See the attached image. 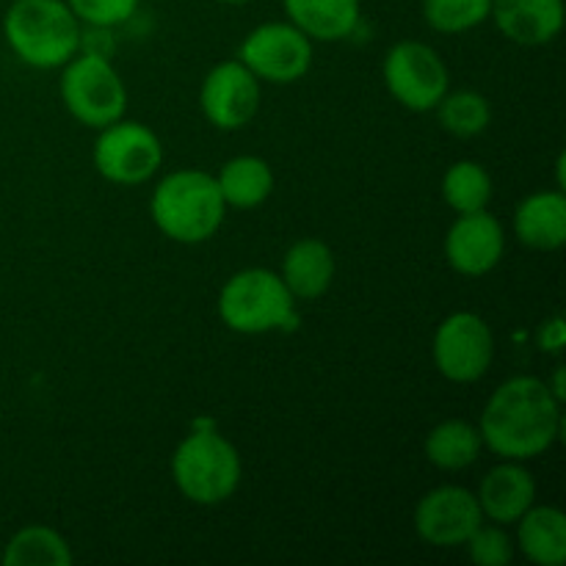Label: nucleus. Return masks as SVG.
Listing matches in <instances>:
<instances>
[{
    "label": "nucleus",
    "mask_w": 566,
    "mask_h": 566,
    "mask_svg": "<svg viewBox=\"0 0 566 566\" xmlns=\"http://www.w3.org/2000/svg\"><path fill=\"white\" fill-rule=\"evenodd\" d=\"M205 119L219 130H241L260 111V81L243 61H221L199 92Z\"/></svg>",
    "instance_id": "9b49d317"
},
{
    "label": "nucleus",
    "mask_w": 566,
    "mask_h": 566,
    "mask_svg": "<svg viewBox=\"0 0 566 566\" xmlns=\"http://www.w3.org/2000/svg\"><path fill=\"white\" fill-rule=\"evenodd\" d=\"M434 365L446 379L470 385L486 376L495 359V337L490 324L475 313H453L437 326Z\"/></svg>",
    "instance_id": "6e6552de"
},
{
    "label": "nucleus",
    "mask_w": 566,
    "mask_h": 566,
    "mask_svg": "<svg viewBox=\"0 0 566 566\" xmlns=\"http://www.w3.org/2000/svg\"><path fill=\"white\" fill-rule=\"evenodd\" d=\"M464 547H468L470 558L481 566H506L512 564L514 558L512 539H509V534L497 523L495 525L481 523L479 528L473 531V536L464 542Z\"/></svg>",
    "instance_id": "a878e982"
},
{
    "label": "nucleus",
    "mask_w": 566,
    "mask_h": 566,
    "mask_svg": "<svg viewBox=\"0 0 566 566\" xmlns=\"http://www.w3.org/2000/svg\"><path fill=\"white\" fill-rule=\"evenodd\" d=\"M506 235L501 221L486 210L459 213L446 235V260L464 276H484L501 263Z\"/></svg>",
    "instance_id": "ddd939ff"
},
{
    "label": "nucleus",
    "mask_w": 566,
    "mask_h": 566,
    "mask_svg": "<svg viewBox=\"0 0 566 566\" xmlns=\"http://www.w3.org/2000/svg\"><path fill=\"white\" fill-rule=\"evenodd\" d=\"M481 523L479 497L462 486H437L415 509V531L434 547H464Z\"/></svg>",
    "instance_id": "f8f14e48"
},
{
    "label": "nucleus",
    "mask_w": 566,
    "mask_h": 566,
    "mask_svg": "<svg viewBox=\"0 0 566 566\" xmlns=\"http://www.w3.org/2000/svg\"><path fill=\"white\" fill-rule=\"evenodd\" d=\"M437 116L451 136L473 138L490 127L492 108L479 92H453L437 103Z\"/></svg>",
    "instance_id": "b1692460"
},
{
    "label": "nucleus",
    "mask_w": 566,
    "mask_h": 566,
    "mask_svg": "<svg viewBox=\"0 0 566 566\" xmlns=\"http://www.w3.org/2000/svg\"><path fill=\"white\" fill-rule=\"evenodd\" d=\"M385 83L409 111H434L448 94V70L440 53L423 42H398L385 55Z\"/></svg>",
    "instance_id": "1a4fd4ad"
},
{
    "label": "nucleus",
    "mask_w": 566,
    "mask_h": 566,
    "mask_svg": "<svg viewBox=\"0 0 566 566\" xmlns=\"http://www.w3.org/2000/svg\"><path fill=\"white\" fill-rule=\"evenodd\" d=\"M221 3H230V6H241V3H249V0H221Z\"/></svg>",
    "instance_id": "c756f323"
},
{
    "label": "nucleus",
    "mask_w": 566,
    "mask_h": 566,
    "mask_svg": "<svg viewBox=\"0 0 566 566\" xmlns=\"http://www.w3.org/2000/svg\"><path fill=\"white\" fill-rule=\"evenodd\" d=\"M293 25L318 42H340L359 22V0H282Z\"/></svg>",
    "instance_id": "a211bd4d"
},
{
    "label": "nucleus",
    "mask_w": 566,
    "mask_h": 566,
    "mask_svg": "<svg viewBox=\"0 0 566 566\" xmlns=\"http://www.w3.org/2000/svg\"><path fill=\"white\" fill-rule=\"evenodd\" d=\"M219 315L238 335L296 329V298L269 269L238 271L219 293Z\"/></svg>",
    "instance_id": "39448f33"
},
{
    "label": "nucleus",
    "mask_w": 566,
    "mask_h": 566,
    "mask_svg": "<svg viewBox=\"0 0 566 566\" xmlns=\"http://www.w3.org/2000/svg\"><path fill=\"white\" fill-rule=\"evenodd\" d=\"M61 99L81 125L103 130L125 116L127 88L108 59L75 53L64 64Z\"/></svg>",
    "instance_id": "423d86ee"
},
{
    "label": "nucleus",
    "mask_w": 566,
    "mask_h": 566,
    "mask_svg": "<svg viewBox=\"0 0 566 566\" xmlns=\"http://www.w3.org/2000/svg\"><path fill=\"white\" fill-rule=\"evenodd\" d=\"M492 0H423V17L434 31L462 33L490 17Z\"/></svg>",
    "instance_id": "393cba45"
},
{
    "label": "nucleus",
    "mask_w": 566,
    "mask_h": 566,
    "mask_svg": "<svg viewBox=\"0 0 566 566\" xmlns=\"http://www.w3.org/2000/svg\"><path fill=\"white\" fill-rule=\"evenodd\" d=\"M66 6L83 25L116 28L136 14L138 0H66Z\"/></svg>",
    "instance_id": "bb28decb"
},
{
    "label": "nucleus",
    "mask_w": 566,
    "mask_h": 566,
    "mask_svg": "<svg viewBox=\"0 0 566 566\" xmlns=\"http://www.w3.org/2000/svg\"><path fill=\"white\" fill-rule=\"evenodd\" d=\"M484 440L468 420H446L426 437V457L440 470H464L479 459Z\"/></svg>",
    "instance_id": "412c9836"
},
{
    "label": "nucleus",
    "mask_w": 566,
    "mask_h": 566,
    "mask_svg": "<svg viewBox=\"0 0 566 566\" xmlns=\"http://www.w3.org/2000/svg\"><path fill=\"white\" fill-rule=\"evenodd\" d=\"M171 475L182 495L197 506H219L241 486V457L227 437L213 429H197L177 446Z\"/></svg>",
    "instance_id": "20e7f679"
},
{
    "label": "nucleus",
    "mask_w": 566,
    "mask_h": 566,
    "mask_svg": "<svg viewBox=\"0 0 566 566\" xmlns=\"http://www.w3.org/2000/svg\"><path fill=\"white\" fill-rule=\"evenodd\" d=\"M216 182H219V191L224 197L227 208L249 210L258 208V205H263L271 197V191H274V171H271V166L263 158L241 155V158H232L221 166Z\"/></svg>",
    "instance_id": "aec40b11"
},
{
    "label": "nucleus",
    "mask_w": 566,
    "mask_h": 566,
    "mask_svg": "<svg viewBox=\"0 0 566 566\" xmlns=\"http://www.w3.org/2000/svg\"><path fill=\"white\" fill-rule=\"evenodd\" d=\"M479 431L484 446L497 457L512 462L536 459L562 434V401L547 381L517 376L492 392Z\"/></svg>",
    "instance_id": "f257e3e1"
},
{
    "label": "nucleus",
    "mask_w": 566,
    "mask_h": 566,
    "mask_svg": "<svg viewBox=\"0 0 566 566\" xmlns=\"http://www.w3.org/2000/svg\"><path fill=\"white\" fill-rule=\"evenodd\" d=\"M164 164L158 136L142 122L116 119L94 142V169L116 186H142Z\"/></svg>",
    "instance_id": "0eeeda50"
},
{
    "label": "nucleus",
    "mask_w": 566,
    "mask_h": 566,
    "mask_svg": "<svg viewBox=\"0 0 566 566\" xmlns=\"http://www.w3.org/2000/svg\"><path fill=\"white\" fill-rule=\"evenodd\" d=\"M238 61H243L258 81L296 83L313 64V42L293 22H265L243 39Z\"/></svg>",
    "instance_id": "9d476101"
},
{
    "label": "nucleus",
    "mask_w": 566,
    "mask_h": 566,
    "mask_svg": "<svg viewBox=\"0 0 566 566\" xmlns=\"http://www.w3.org/2000/svg\"><path fill=\"white\" fill-rule=\"evenodd\" d=\"M520 523V547L525 558L539 566L566 562V517L556 506H531Z\"/></svg>",
    "instance_id": "6ab92c4d"
},
{
    "label": "nucleus",
    "mask_w": 566,
    "mask_h": 566,
    "mask_svg": "<svg viewBox=\"0 0 566 566\" xmlns=\"http://www.w3.org/2000/svg\"><path fill=\"white\" fill-rule=\"evenodd\" d=\"M564 343H566L564 321L558 318V315H556V318L545 321V326L539 329V348H542V352L558 354L564 348Z\"/></svg>",
    "instance_id": "c85d7f7f"
},
{
    "label": "nucleus",
    "mask_w": 566,
    "mask_h": 566,
    "mask_svg": "<svg viewBox=\"0 0 566 566\" xmlns=\"http://www.w3.org/2000/svg\"><path fill=\"white\" fill-rule=\"evenodd\" d=\"M6 566H70L72 551L59 531L48 525H28L17 531L3 551Z\"/></svg>",
    "instance_id": "4be33fe9"
},
{
    "label": "nucleus",
    "mask_w": 566,
    "mask_h": 566,
    "mask_svg": "<svg viewBox=\"0 0 566 566\" xmlns=\"http://www.w3.org/2000/svg\"><path fill=\"white\" fill-rule=\"evenodd\" d=\"M514 235L531 249L553 252L566 243V197L562 191H536L517 205Z\"/></svg>",
    "instance_id": "dca6fc26"
},
{
    "label": "nucleus",
    "mask_w": 566,
    "mask_h": 566,
    "mask_svg": "<svg viewBox=\"0 0 566 566\" xmlns=\"http://www.w3.org/2000/svg\"><path fill=\"white\" fill-rule=\"evenodd\" d=\"M6 44L36 70L64 66L81 44V20L66 0H14L3 17Z\"/></svg>",
    "instance_id": "7ed1b4c3"
},
{
    "label": "nucleus",
    "mask_w": 566,
    "mask_h": 566,
    "mask_svg": "<svg viewBox=\"0 0 566 566\" xmlns=\"http://www.w3.org/2000/svg\"><path fill=\"white\" fill-rule=\"evenodd\" d=\"M479 506L484 517L497 525H512L534 506L536 481L520 462L509 459L506 464H497L481 479Z\"/></svg>",
    "instance_id": "2eb2a0df"
},
{
    "label": "nucleus",
    "mask_w": 566,
    "mask_h": 566,
    "mask_svg": "<svg viewBox=\"0 0 566 566\" xmlns=\"http://www.w3.org/2000/svg\"><path fill=\"white\" fill-rule=\"evenodd\" d=\"M442 197L448 208L457 213H475L486 210L492 199V177L475 160H459L442 177Z\"/></svg>",
    "instance_id": "5701e85b"
},
{
    "label": "nucleus",
    "mask_w": 566,
    "mask_h": 566,
    "mask_svg": "<svg viewBox=\"0 0 566 566\" xmlns=\"http://www.w3.org/2000/svg\"><path fill=\"white\" fill-rule=\"evenodd\" d=\"M490 17L514 44L539 48L562 33L564 0H492Z\"/></svg>",
    "instance_id": "4468645a"
},
{
    "label": "nucleus",
    "mask_w": 566,
    "mask_h": 566,
    "mask_svg": "<svg viewBox=\"0 0 566 566\" xmlns=\"http://www.w3.org/2000/svg\"><path fill=\"white\" fill-rule=\"evenodd\" d=\"M116 50L114 28L108 25H83L81 22V44H77V53L97 55V59H108Z\"/></svg>",
    "instance_id": "cd10ccee"
},
{
    "label": "nucleus",
    "mask_w": 566,
    "mask_h": 566,
    "mask_svg": "<svg viewBox=\"0 0 566 566\" xmlns=\"http://www.w3.org/2000/svg\"><path fill=\"white\" fill-rule=\"evenodd\" d=\"M335 280V254L318 238H302L287 249L282 260V282L293 298L313 302L324 296Z\"/></svg>",
    "instance_id": "f3484780"
},
{
    "label": "nucleus",
    "mask_w": 566,
    "mask_h": 566,
    "mask_svg": "<svg viewBox=\"0 0 566 566\" xmlns=\"http://www.w3.org/2000/svg\"><path fill=\"white\" fill-rule=\"evenodd\" d=\"M224 210L219 182L202 169L171 171L149 199L155 227L177 243L210 241L224 221Z\"/></svg>",
    "instance_id": "f03ea898"
}]
</instances>
